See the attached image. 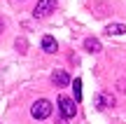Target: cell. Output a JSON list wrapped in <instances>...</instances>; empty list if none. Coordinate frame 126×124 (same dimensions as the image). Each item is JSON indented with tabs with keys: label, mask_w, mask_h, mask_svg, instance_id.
Instances as JSON below:
<instances>
[{
	"label": "cell",
	"mask_w": 126,
	"mask_h": 124,
	"mask_svg": "<svg viewBox=\"0 0 126 124\" xmlns=\"http://www.w3.org/2000/svg\"><path fill=\"white\" fill-rule=\"evenodd\" d=\"M51 110H54V106H51L47 98H37V101L33 103V108H31V115L35 117V120H47V117L51 115Z\"/></svg>",
	"instance_id": "cell-1"
},
{
	"label": "cell",
	"mask_w": 126,
	"mask_h": 124,
	"mask_svg": "<svg viewBox=\"0 0 126 124\" xmlns=\"http://www.w3.org/2000/svg\"><path fill=\"white\" fill-rule=\"evenodd\" d=\"M59 110H61V115L65 117V120L75 117V112H77L75 98H68V96H59Z\"/></svg>",
	"instance_id": "cell-2"
},
{
	"label": "cell",
	"mask_w": 126,
	"mask_h": 124,
	"mask_svg": "<svg viewBox=\"0 0 126 124\" xmlns=\"http://www.w3.org/2000/svg\"><path fill=\"white\" fill-rule=\"evenodd\" d=\"M54 7H56V0H40V2L35 5V9H33V17L42 19V17H47L49 12H54Z\"/></svg>",
	"instance_id": "cell-3"
},
{
	"label": "cell",
	"mask_w": 126,
	"mask_h": 124,
	"mask_svg": "<svg viewBox=\"0 0 126 124\" xmlns=\"http://www.w3.org/2000/svg\"><path fill=\"white\" fill-rule=\"evenodd\" d=\"M51 82H54V87H68L70 84V77H68L65 70H54L51 73Z\"/></svg>",
	"instance_id": "cell-4"
},
{
	"label": "cell",
	"mask_w": 126,
	"mask_h": 124,
	"mask_svg": "<svg viewBox=\"0 0 126 124\" xmlns=\"http://www.w3.org/2000/svg\"><path fill=\"white\" fill-rule=\"evenodd\" d=\"M84 49L91 52V54H98V52L103 49V45H100V40H96V37H86L84 40Z\"/></svg>",
	"instance_id": "cell-5"
},
{
	"label": "cell",
	"mask_w": 126,
	"mask_h": 124,
	"mask_svg": "<svg viewBox=\"0 0 126 124\" xmlns=\"http://www.w3.org/2000/svg\"><path fill=\"white\" fill-rule=\"evenodd\" d=\"M42 49H45L47 54H54V52H56V40L51 35H45V37H42Z\"/></svg>",
	"instance_id": "cell-6"
},
{
	"label": "cell",
	"mask_w": 126,
	"mask_h": 124,
	"mask_svg": "<svg viewBox=\"0 0 126 124\" xmlns=\"http://www.w3.org/2000/svg\"><path fill=\"white\" fill-rule=\"evenodd\" d=\"M105 31H108V35H124V33H126V26H124V23H110Z\"/></svg>",
	"instance_id": "cell-7"
},
{
	"label": "cell",
	"mask_w": 126,
	"mask_h": 124,
	"mask_svg": "<svg viewBox=\"0 0 126 124\" xmlns=\"http://www.w3.org/2000/svg\"><path fill=\"white\" fill-rule=\"evenodd\" d=\"M72 94H75V103H79L82 101V80L79 77L72 82Z\"/></svg>",
	"instance_id": "cell-8"
},
{
	"label": "cell",
	"mask_w": 126,
	"mask_h": 124,
	"mask_svg": "<svg viewBox=\"0 0 126 124\" xmlns=\"http://www.w3.org/2000/svg\"><path fill=\"white\" fill-rule=\"evenodd\" d=\"M96 106H98L100 110H103V108L112 106V98H108V96H105V94H98V96H96Z\"/></svg>",
	"instance_id": "cell-9"
},
{
	"label": "cell",
	"mask_w": 126,
	"mask_h": 124,
	"mask_svg": "<svg viewBox=\"0 0 126 124\" xmlns=\"http://www.w3.org/2000/svg\"><path fill=\"white\" fill-rule=\"evenodd\" d=\"M0 31H2V23H0Z\"/></svg>",
	"instance_id": "cell-10"
}]
</instances>
